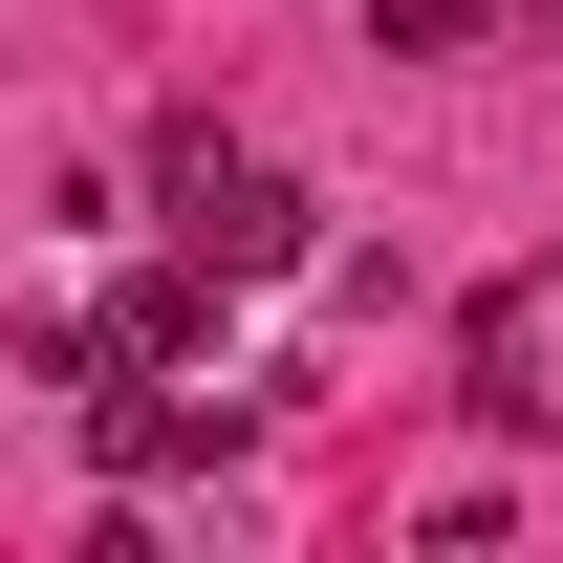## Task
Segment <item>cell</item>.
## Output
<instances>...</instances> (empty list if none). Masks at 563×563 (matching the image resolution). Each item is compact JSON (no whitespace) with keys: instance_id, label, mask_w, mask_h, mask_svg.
<instances>
[{"instance_id":"1","label":"cell","mask_w":563,"mask_h":563,"mask_svg":"<svg viewBox=\"0 0 563 563\" xmlns=\"http://www.w3.org/2000/svg\"><path fill=\"white\" fill-rule=\"evenodd\" d=\"M152 196H174V239H196L217 282H303L325 239H303V174H261V152H217V131H152Z\"/></svg>"},{"instance_id":"2","label":"cell","mask_w":563,"mask_h":563,"mask_svg":"<svg viewBox=\"0 0 563 563\" xmlns=\"http://www.w3.org/2000/svg\"><path fill=\"white\" fill-rule=\"evenodd\" d=\"M217 390H152V368H109V390H87V455H109V477H217Z\"/></svg>"},{"instance_id":"3","label":"cell","mask_w":563,"mask_h":563,"mask_svg":"<svg viewBox=\"0 0 563 563\" xmlns=\"http://www.w3.org/2000/svg\"><path fill=\"white\" fill-rule=\"evenodd\" d=\"M368 44H390V66H477L498 0H368Z\"/></svg>"}]
</instances>
